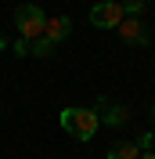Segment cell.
<instances>
[{
	"label": "cell",
	"instance_id": "10",
	"mask_svg": "<svg viewBox=\"0 0 155 159\" xmlns=\"http://www.w3.org/2000/svg\"><path fill=\"white\" fill-rule=\"evenodd\" d=\"M29 47H33L29 40H18V43H15V54H29Z\"/></svg>",
	"mask_w": 155,
	"mask_h": 159
},
{
	"label": "cell",
	"instance_id": "12",
	"mask_svg": "<svg viewBox=\"0 0 155 159\" xmlns=\"http://www.w3.org/2000/svg\"><path fill=\"white\" fill-rule=\"evenodd\" d=\"M4 47H7V40H4V36H0V51H4Z\"/></svg>",
	"mask_w": 155,
	"mask_h": 159
},
{
	"label": "cell",
	"instance_id": "4",
	"mask_svg": "<svg viewBox=\"0 0 155 159\" xmlns=\"http://www.w3.org/2000/svg\"><path fill=\"white\" fill-rule=\"evenodd\" d=\"M116 29H119V40L130 43V47H144V43H148V25L141 18H130V15H126Z\"/></svg>",
	"mask_w": 155,
	"mask_h": 159
},
{
	"label": "cell",
	"instance_id": "1",
	"mask_svg": "<svg viewBox=\"0 0 155 159\" xmlns=\"http://www.w3.org/2000/svg\"><path fill=\"white\" fill-rule=\"evenodd\" d=\"M61 127L76 141H90L101 130V116L94 109H61Z\"/></svg>",
	"mask_w": 155,
	"mask_h": 159
},
{
	"label": "cell",
	"instance_id": "9",
	"mask_svg": "<svg viewBox=\"0 0 155 159\" xmlns=\"http://www.w3.org/2000/svg\"><path fill=\"white\" fill-rule=\"evenodd\" d=\"M152 141H155V134L144 130V134H137V138H134V145H137V152H152Z\"/></svg>",
	"mask_w": 155,
	"mask_h": 159
},
{
	"label": "cell",
	"instance_id": "11",
	"mask_svg": "<svg viewBox=\"0 0 155 159\" xmlns=\"http://www.w3.org/2000/svg\"><path fill=\"white\" fill-rule=\"evenodd\" d=\"M137 159H155V152H141V156H137Z\"/></svg>",
	"mask_w": 155,
	"mask_h": 159
},
{
	"label": "cell",
	"instance_id": "8",
	"mask_svg": "<svg viewBox=\"0 0 155 159\" xmlns=\"http://www.w3.org/2000/svg\"><path fill=\"white\" fill-rule=\"evenodd\" d=\"M123 4V15H130V18H141V11L148 7V0H119Z\"/></svg>",
	"mask_w": 155,
	"mask_h": 159
},
{
	"label": "cell",
	"instance_id": "13",
	"mask_svg": "<svg viewBox=\"0 0 155 159\" xmlns=\"http://www.w3.org/2000/svg\"><path fill=\"white\" fill-rule=\"evenodd\" d=\"M152 116H155V105H152Z\"/></svg>",
	"mask_w": 155,
	"mask_h": 159
},
{
	"label": "cell",
	"instance_id": "7",
	"mask_svg": "<svg viewBox=\"0 0 155 159\" xmlns=\"http://www.w3.org/2000/svg\"><path fill=\"white\" fill-rule=\"evenodd\" d=\"M137 156H141V152H137L134 141H116V145L105 152V159H137Z\"/></svg>",
	"mask_w": 155,
	"mask_h": 159
},
{
	"label": "cell",
	"instance_id": "2",
	"mask_svg": "<svg viewBox=\"0 0 155 159\" xmlns=\"http://www.w3.org/2000/svg\"><path fill=\"white\" fill-rule=\"evenodd\" d=\"M43 22H47V15L36 7V4H22L18 11H15V29H18L22 40H40L43 36Z\"/></svg>",
	"mask_w": 155,
	"mask_h": 159
},
{
	"label": "cell",
	"instance_id": "6",
	"mask_svg": "<svg viewBox=\"0 0 155 159\" xmlns=\"http://www.w3.org/2000/svg\"><path fill=\"white\" fill-rule=\"evenodd\" d=\"M94 112L101 116V127H123L126 123V109L123 105H112L108 98H97L94 101Z\"/></svg>",
	"mask_w": 155,
	"mask_h": 159
},
{
	"label": "cell",
	"instance_id": "3",
	"mask_svg": "<svg viewBox=\"0 0 155 159\" xmlns=\"http://www.w3.org/2000/svg\"><path fill=\"white\" fill-rule=\"evenodd\" d=\"M123 18L126 15H123V4L119 0H101V4L90 7V25H97V29H116Z\"/></svg>",
	"mask_w": 155,
	"mask_h": 159
},
{
	"label": "cell",
	"instance_id": "5",
	"mask_svg": "<svg viewBox=\"0 0 155 159\" xmlns=\"http://www.w3.org/2000/svg\"><path fill=\"white\" fill-rule=\"evenodd\" d=\"M69 33H72V22H69L65 15H51V18L43 22V36L40 40H47L51 47H58L61 40H69Z\"/></svg>",
	"mask_w": 155,
	"mask_h": 159
}]
</instances>
